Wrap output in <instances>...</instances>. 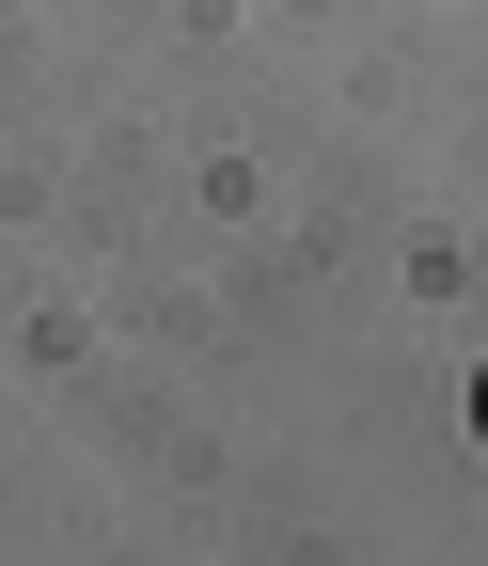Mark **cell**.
Wrapping results in <instances>:
<instances>
[{"label":"cell","mask_w":488,"mask_h":566,"mask_svg":"<svg viewBox=\"0 0 488 566\" xmlns=\"http://www.w3.org/2000/svg\"><path fill=\"white\" fill-rule=\"evenodd\" d=\"M473 441H488V378H473Z\"/></svg>","instance_id":"1"}]
</instances>
